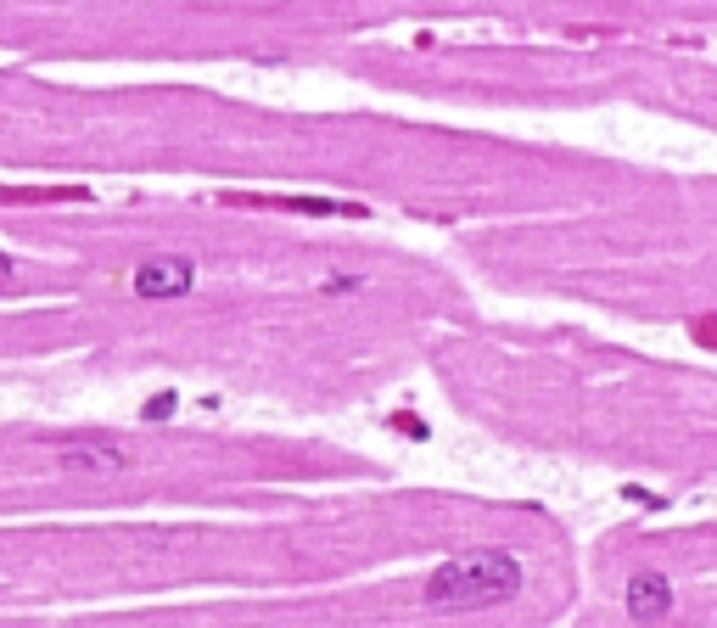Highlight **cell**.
<instances>
[{
	"instance_id": "6da1fadb",
	"label": "cell",
	"mask_w": 717,
	"mask_h": 628,
	"mask_svg": "<svg viewBox=\"0 0 717 628\" xmlns=\"http://www.w3.org/2000/svg\"><path fill=\"white\" fill-rule=\"evenodd\" d=\"M521 584H527V567L510 550H465V556H449L443 567H432L421 600L432 612H482V606L516 600Z\"/></svg>"
},
{
	"instance_id": "7a4b0ae2",
	"label": "cell",
	"mask_w": 717,
	"mask_h": 628,
	"mask_svg": "<svg viewBox=\"0 0 717 628\" xmlns=\"http://www.w3.org/2000/svg\"><path fill=\"white\" fill-rule=\"evenodd\" d=\"M57 466L73 471V477H113V471L135 466V455H129L118 438H62L57 443Z\"/></svg>"
},
{
	"instance_id": "3957f363",
	"label": "cell",
	"mask_w": 717,
	"mask_h": 628,
	"mask_svg": "<svg viewBox=\"0 0 717 628\" xmlns=\"http://www.w3.org/2000/svg\"><path fill=\"white\" fill-rule=\"evenodd\" d=\"M129 286H135V298H146V303L185 298V292L197 286V264H191V258H146V264H135Z\"/></svg>"
},
{
	"instance_id": "277c9868",
	"label": "cell",
	"mask_w": 717,
	"mask_h": 628,
	"mask_svg": "<svg viewBox=\"0 0 717 628\" xmlns=\"http://www.w3.org/2000/svg\"><path fill=\"white\" fill-rule=\"evenodd\" d=\"M236 208H281V214H314V219H365V202H337V197H230Z\"/></svg>"
},
{
	"instance_id": "5b68a950",
	"label": "cell",
	"mask_w": 717,
	"mask_h": 628,
	"mask_svg": "<svg viewBox=\"0 0 717 628\" xmlns=\"http://www.w3.org/2000/svg\"><path fill=\"white\" fill-rule=\"evenodd\" d=\"M628 617L633 623H661V617L673 612V584L661 578V572H633L628 578Z\"/></svg>"
},
{
	"instance_id": "8992f818",
	"label": "cell",
	"mask_w": 717,
	"mask_h": 628,
	"mask_svg": "<svg viewBox=\"0 0 717 628\" xmlns=\"http://www.w3.org/2000/svg\"><path fill=\"white\" fill-rule=\"evenodd\" d=\"M85 186H17V191H0V202H85Z\"/></svg>"
},
{
	"instance_id": "52a82bcc",
	"label": "cell",
	"mask_w": 717,
	"mask_h": 628,
	"mask_svg": "<svg viewBox=\"0 0 717 628\" xmlns=\"http://www.w3.org/2000/svg\"><path fill=\"white\" fill-rule=\"evenodd\" d=\"M174 415V393H157L152 404H146V421H169Z\"/></svg>"
},
{
	"instance_id": "ba28073f",
	"label": "cell",
	"mask_w": 717,
	"mask_h": 628,
	"mask_svg": "<svg viewBox=\"0 0 717 628\" xmlns=\"http://www.w3.org/2000/svg\"><path fill=\"white\" fill-rule=\"evenodd\" d=\"M353 286H359L353 275H331V281H325V292H353Z\"/></svg>"
},
{
	"instance_id": "9c48e42d",
	"label": "cell",
	"mask_w": 717,
	"mask_h": 628,
	"mask_svg": "<svg viewBox=\"0 0 717 628\" xmlns=\"http://www.w3.org/2000/svg\"><path fill=\"white\" fill-rule=\"evenodd\" d=\"M12 270H17V264H12V253H0V281H12Z\"/></svg>"
}]
</instances>
